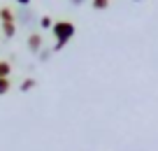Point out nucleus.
Returning a JSON list of instances; mask_svg holds the SVG:
<instances>
[{
	"label": "nucleus",
	"instance_id": "nucleus-13",
	"mask_svg": "<svg viewBox=\"0 0 158 151\" xmlns=\"http://www.w3.org/2000/svg\"><path fill=\"white\" fill-rule=\"evenodd\" d=\"M133 2H139V0H133Z\"/></svg>",
	"mask_w": 158,
	"mask_h": 151
},
{
	"label": "nucleus",
	"instance_id": "nucleus-1",
	"mask_svg": "<svg viewBox=\"0 0 158 151\" xmlns=\"http://www.w3.org/2000/svg\"><path fill=\"white\" fill-rule=\"evenodd\" d=\"M51 33H54L56 42H60V44H68L70 40L74 37L77 28H74V23H72V21H68V19H60V21H56V23H54Z\"/></svg>",
	"mask_w": 158,
	"mask_h": 151
},
{
	"label": "nucleus",
	"instance_id": "nucleus-12",
	"mask_svg": "<svg viewBox=\"0 0 158 151\" xmlns=\"http://www.w3.org/2000/svg\"><path fill=\"white\" fill-rule=\"evenodd\" d=\"M70 2H72L74 7H79V5H81V2H86V0H70Z\"/></svg>",
	"mask_w": 158,
	"mask_h": 151
},
{
	"label": "nucleus",
	"instance_id": "nucleus-7",
	"mask_svg": "<svg viewBox=\"0 0 158 151\" xmlns=\"http://www.w3.org/2000/svg\"><path fill=\"white\" fill-rule=\"evenodd\" d=\"M54 23H56V21L54 19H51V16H40V28H42V30H51V28H54Z\"/></svg>",
	"mask_w": 158,
	"mask_h": 151
},
{
	"label": "nucleus",
	"instance_id": "nucleus-9",
	"mask_svg": "<svg viewBox=\"0 0 158 151\" xmlns=\"http://www.w3.org/2000/svg\"><path fill=\"white\" fill-rule=\"evenodd\" d=\"M91 7H93L95 12H102L109 7V0H91Z\"/></svg>",
	"mask_w": 158,
	"mask_h": 151
},
{
	"label": "nucleus",
	"instance_id": "nucleus-11",
	"mask_svg": "<svg viewBox=\"0 0 158 151\" xmlns=\"http://www.w3.org/2000/svg\"><path fill=\"white\" fill-rule=\"evenodd\" d=\"M16 2H19L21 7H28V5H30V0H16Z\"/></svg>",
	"mask_w": 158,
	"mask_h": 151
},
{
	"label": "nucleus",
	"instance_id": "nucleus-3",
	"mask_svg": "<svg viewBox=\"0 0 158 151\" xmlns=\"http://www.w3.org/2000/svg\"><path fill=\"white\" fill-rule=\"evenodd\" d=\"M10 21H16V14H14L12 7L2 5V7H0V23H10Z\"/></svg>",
	"mask_w": 158,
	"mask_h": 151
},
{
	"label": "nucleus",
	"instance_id": "nucleus-4",
	"mask_svg": "<svg viewBox=\"0 0 158 151\" xmlns=\"http://www.w3.org/2000/svg\"><path fill=\"white\" fill-rule=\"evenodd\" d=\"M0 28H2V35H5L7 40H12L16 35V21H10V23H0Z\"/></svg>",
	"mask_w": 158,
	"mask_h": 151
},
{
	"label": "nucleus",
	"instance_id": "nucleus-5",
	"mask_svg": "<svg viewBox=\"0 0 158 151\" xmlns=\"http://www.w3.org/2000/svg\"><path fill=\"white\" fill-rule=\"evenodd\" d=\"M35 86H37V82H35V79L33 77H28V79H23V82H21L19 84V88H21V91H23V93H28V91H33V88Z\"/></svg>",
	"mask_w": 158,
	"mask_h": 151
},
{
	"label": "nucleus",
	"instance_id": "nucleus-2",
	"mask_svg": "<svg viewBox=\"0 0 158 151\" xmlns=\"http://www.w3.org/2000/svg\"><path fill=\"white\" fill-rule=\"evenodd\" d=\"M28 49L33 54H40V51L44 49V37H42V33H30L28 35Z\"/></svg>",
	"mask_w": 158,
	"mask_h": 151
},
{
	"label": "nucleus",
	"instance_id": "nucleus-6",
	"mask_svg": "<svg viewBox=\"0 0 158 151\" xmlns=\"http://www.w3.org/2000/svg\"><path fill=\"white\" fill-rule=\"evenodd\" d=\"M12 91V79L10 77H0V95H5V93Z\"/></svg>",
	"mask_w": 158,
	"mask_h": 151
},
{
	"label": "nucleus",
	"instance_id": "nucleus-8",
	"mask_svg": "<svg viewBox=\"0 0 158 151\" xmlns=\"http://www.w3.org/2000/svg\"><path fill=\"white\" fill-rule=\"evenodd\" d=\"M12 74V63L10 61H0V77H10Z\"/></svg>",
	"mask_w": 158,
	"mask_h": 151
},
{
	"label": "nucleus",
	"instance_id": "nucleus-10",
	"mask_svg": "<svg viewBox=\"0 0 158 151\" xmlns=\"http://www.w3.org/2000/svg\"><path fill=\"white\" fill-rule=\"evenodd\" d=\"M51 54H54V49H42V51H40V61H49L51 58Z\"/></svg>",
	"mask_w": 158,
	"mask_h": 151
}]
</instances>
